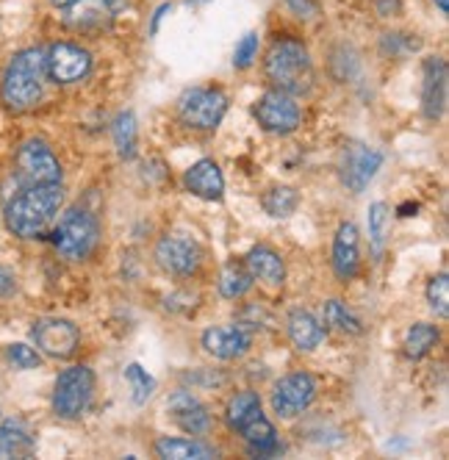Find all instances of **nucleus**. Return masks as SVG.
Returning a JSON list of instances; mask_svg holds the SVG:
<instances>
[{
  "label": "nucleus",
  "instance_id": "obj_14",
  "mask_svg": "<svg viewBox=\"0 0 449 460\" xmlns=\"http://www.w3.org/2000/svg\"><path fill=\"white\" fill-rule=\"evenodd\" d=\"M200 258H203V252H200L198 242L189 236H180V234H167L155 244L158 267L170 275H178V278L195 275L200 267Z\"/></svg>",
  "mask_w": 449,
  "mask_h": 460
},
{
  "label": "nucleus",
  "instance_id": "obj_21",
  "mask_svg": "<svg viewBox=\"0 0 449 460\" xmlns=\"http://www.w3.org/2000/svg\"><path fill=\"white\" fill-rule=\"evenodd\" d=\"M37 449L34 430L22 419L0 421V460L9 457H31Z\"/></svg>",
  "mask_w": 449,
  "mask_h": 460
},
{
  "label": "nucleus",
  "instance_id": "obj_3",
  "mask_svg": "<svg viewBox=\"0 0 449 460\" xmlns=\"http://www.w3.org/2000/svg\"><path fill=\"white\" fill-rule=\"evenodd\" d=\"M267 78L275 89L305 94L313 86V64L308 48L297 40H277L267 53Z\"/></svg>",
  "mask_w": 449,
  "mask_h": 460
},
{
  "label": "nucleus",
  "instance_id": "obj_25",
  "mask_svg": "<svg viewBox=\"0 0 449 460\" xmlns=\"http://www.w3.org/2000/svg\"><path fill=\"white\" fill-rule=\"evenodd\" d=\"M111 137H114V147L119 153V158L131 161L136 155V142H139V125L134 111H122L117 114L114 125H111Z\"/></svg>",
  "mask_w": 449,
  "mask_h": 460
},
{
  "label": "nucleus",
  "instance_id": "obj_19",
  "mask_svg": "<svg viewBox=\"0 0 449 460\" xmlns=\"http://www.w3.org/2000/svg\"><path fill=\"white\" fill-rule=\"evenodd\" d=\"M183 183L186 189L200 197V200H222L224 194V178H222V170L219 164L211 161V158H200L198 164H191L183 175Z\"/></svg>",
  "mask_w": 449,
  "mask_h": 460
},
{
  "label": "nucleus",
  "instance_id": "obj_31",
  "mask_svg": "<svg viewBox=\"0 0 449 460\" xmlns=\"http://www.w3.org/2000/svg\"><path fill=\"white\" fill-rule=\"evenodd\" d=\"M427 303H430V308L441 316V319H446L449 316V275L446 272H441V275H436L430 283H427Z\"/></svg>",
  "mask_w": 449,
  "mask_h": 460
},
{
  "label": "nucleus",
  "instance_id": "obj_29",
  "mask_svg": "<svg viewBox=\"0 0 449 460\" xmlns=\"http://www.w3.org/2000/svg\"><path fill=\"white\" fill-rule=\"evenodd\" d=\"M325 324L333 327V331H339V333H344V336H361L364 333L361 319L352 314L341 300H328L325 303Z\"/></svg>",
  "mask_w": 449,
  "mask_h": 460
},
{
  "label": "nucleus",
  "instance_id": "obj_39",
  "mask_svg": "<svg viewBox=\"0 0 449 460\" xmlns=\"http://www.w3.org/2000/svg\"><path fill=\"white\" fill-rule=\"evenodd\" d=\"M433 4H438L441 14H446V12H449V0H433Z\"/></svg>",
  "mask_w": 449,
  "mask_h": 460
},
{
  "label": "nucleus",
  "instance_id": "obj_7",
  "mask_svg": "<svg viewBox=\"0 0 449 460\" xmlns=\"http://www.w3.org/2000/svg\"><path fill=\"white\" fill-rule=\"evenodd\" d=\"M17 181L22 186H48L61 183V164L56 153L42 139H28L17 150Z\"/></svg>",
  "mask_w": 449,
  "mask_h": 460
},
{
  "label": "nucleus",
  "instance_id": "obj_15",
  "mask_svg": "<svg viewBox=\"0 0 449 460\" xmlns=\"http://www.w3.org/2000/svg\"><path fill=\"white\" fill-rule=\"evenodd\" d=\"M170 419L189 436H206L211 430V413L208 408L189 391H175L167 400Z\"/></svg>",
  "mask_w": 449,
  "mask_h": 460
},
{
  "label": "nucleus",
  "instance_id": "obj_4",
  "mask_svg": "<svg viewBox=\"0 0 449 460\" xmlns=\"http://www.w3.org/2000/svg\"><path fill=\"white\" fill-rule=\"evenodd\" d=\"M101 239V227L86 208H70L53 227V247L64 261H86Z\"/></svg>",
  "mask_w": 449,
  "mask_h": 460
},
{
  "label": "nucleus",
  "instance_id": "obj_8",
  "mask_svg": "<svg viewBox=\"0 0 449 460\" xmlns=\"http://www.w3.org/2000/svg\"><path fill=\"white\" fill-rule=\"evenodd\" d=\"M252 114L264 130L277 134V137H286V134H292V130H297L300 119H303L295 94L280 92V89H269L267 94H261L259 103L252 106Z\"/></svg>",
  "mask_w": 449,
  "mask_h": 460
},
{
  "label": "nucleus",
  "instance_id": "obj_6",
  "mask_svg": "<svg viewBox=\"0 0 449 460\" xmlns=\"http://www.w3.org/2000/svg\"><path fill=\"white\" fill-rule=\"evenodd\" d=\"M94 375L89 367H70L64 369L53 388V413L58 419H78L92 400Z\"/></svg>",
  "mask_w": 449,
  "mask_h": 460
},
{
  "label": "nucleus",
  "instance_id": "obj_26",
  "mask_svg": "<svg viewBox=\"0 0 449 460\" xmlns=\"http://www.w3.org/2000/svg\"><path fill=\"white\" fill-rule=\"evenodd\" d=\"M441 341V333L436 324H427V322H416L410 331L405 333V355L419 360L425 355H430Z\"/></svg>",
  "mask_w": 449,
  "mask_h": 460
},
{
  "label": "nucleus",
  "instance_id": "obj_20",
  "mask_svg": "<svg viewBox=\"0 0 449 460\" xmlns=\"http://www.w3.org/2000/svg\"><path fill=\"white\" fill-rule=\"evenodd\" d=\"M244 267L247 272L252 275V280H261L264 286H283L286 280V264H283V258L267 247V244H259V247H252L244 258Z\"/></svg>",
  "mask_w": 449,
  "mask_h": 460
},
{
  "label": "nucleus",
  "instance_id": "obj_33",
  "mask_svg": "<svg viewBox=\"0 0 449 460\" xmlns=\"http://www.w3.org/2000/svg\"><path fill=\"white\" fill-rule=\"evenodd\" d=\"M6 360L14 367V369H40L42 364V358L34 347H28V344H9L6 349Z\"/></svg>",
  "mask_w": 449,
  "mask_h": 460
},
{
  "label": "nucleus",
  "instance_id": "obj_35",
  "mask_svg": "<svg viewBox=\"0 0 449 460\" xmlns=\"http://www.w3.org/2000/svg\"><path fill=\"white\" fill-rule=\"evenodd\" d=\"M383 50L392 56H405V53L419 50V40H413L410 34H386L383 37Z\"/></svg>",
  "mask_w": 449,
  "mask_h": 460
},
{
  "label": "nucleus",
  "instance_id": "obj_5",
  "mask_svg": "<svg viewBox=\"0 0 449 460\" xmlns=\"http://www.w3.org/2000/svg\"><path fill=\"white\" fill-rule=\"evenodd\" d=\"M224 111H228V94L214 86L186 89L178 101L180 122L198 130H214L222 122Z\"/></svg>",
  "mask_w": 449,
  "mask_h": 460
},
{
  "label": "nucleus",
  "instance_id": "obj_22",
  "mask_svg": "<svg viewBox=\"0 0 449 460\" xmlns=\"http://www.w3.org/2000/svg\"><path fill=\"white\" fill-rule=\"evenodd\" d=\"M286 331H288L292 344L303 352H311L325 341V327L319 324V319L311 311H303V308H295L292 314H288Z\"/></svg>",
  "mask_w": 449,
  "mask_h": 460
},
{
  "label": "nucleus",
  "instance_id": "obj_17",
  "mask_svg": "<svg viewBox=\"0 0 449 460\" xmlns=\"http://www.w3.org/2000/svg\"><path fill=\"white\" fill-rule=\"evenodd\" d=\"M425 84H422V111L427 119H441L446 109V61L441 56L425 58L422 67Z\"/></svg>",
  "mask_w": 449,
  "mask_h": 460
},
{
  "label": "nucleus",
  "instance_id": "obj_10",
  "mask_svg": "<svg viewBox=\"0 0 449 460\" xmlns=\"http://www.w3.org/2000/svg\"><path fill=\"white\" fill-rule=\"evenodd\" d=\"M45 70L53 84H78L92 73V56L73 42H56L45 50Z\"/></svg>",
  "mask_w": 449,
  "mask_h": 460
},
{
  "label": "nucleus",
  "instance_id": "obj_2",
  "mask_svg": "<svg viewBox=\"0 0 449 460\" xmlns=\"http://www.w3.org/2000/svg\"><path fill=\"white\" fill-rule=\"evenodd\" d=\"M45 50L28 48L12 56L9 67L0 78V97H4L6 109L12 111H28L34 109L45 94Z\"/></svg>",
  "mask_w": 449,
  "mask_h": 460
},
{
  "label": "nucleus",
  "instance_id": "obj_27",
  "mask_svg": "<svg viewBox=\"0 0 449 460\" xmlns=\"http://www.w3.org/2000/svg\"><path fill=\"white\" fill-rule=\"evenodd\" d=\"M252 275L247 272L244 264H236V261H231V264H224V270L219 272V294L224 300H239L244 297V294L252 288Z\"/></svg>",
  "mask_w": 449,
  "mask_h": 460
},
{
  "label": "nucleus",
  "instance_id": "obj_9",
  "mask_svg": "<svg viewBox=\"0 0 449 460\" xmlns=\"http://www.w3.org/2000/svg\"><path fill=\"white\" fill-rule=\"evenodd\" d=\"M31 339H34L37 349H42L45 355L58 358V360L73 358L81 344L78 327L70 319H58V316L34 322V327H31Z\"/></svg>",
  "mask_w": 449,
  "mask_h": 460
},
{
  "label": "nucleus",
  "instance_id": "obj_28",
  "mask_svg": "<svg viewBox=\"0 0 449 460\" xmlns=\"http://www.w3.org/2000/svg\"><path fill=\"white\" fill-rule=\"evenodd\" d=\"M261 206L269 217L283 219V217H292L300 206V194L292 186H272L264 197H261Z\"/></svg>",
  "mask_w": 449,
  "mask_h": 460
},
{
  "label": "nucleus",
  "instance_id": "obj_1",
  "mask_svg": "<svg viewBox=\"0 0 449 460\" xmlns=\"http://www.w3.org/2000/svg\"><path fill=\"white\" fill-rule=\"evenodd\" d=\"M64 206L61 183L48 186H25L17 197L6 203V227L20 239H37L48 234Z\"/></svg>",
  "mask_w": 449,
  "mask_h": 460
},
{
  "label": "nucleus",
  "instance_id": "obj_13",
  "mask_svg": "<svg viewBox=\"0 0 449 460\" xmlns=\"http://www.w3.org/2000/svg\"><path fill=\"white\" fill-rule=\"evenodd\" d=\"M316 400V380L308 372H295L277 380L272 391V411L280 419H295L308 411Z\"/></svg>",
  "mask_w": 449,
  "mask_h": 460
},
{
  "label": "nucleus",
  "instance_id": "obj_30",
  "mask_svg": "<svg viewBox=\"0 0 449 460\" xmlns=\"http://www.w3.org/2000/svg\"><path fill=\"white\" fill-rule=\"evenodd\" d=\"M366 222H369V239L374 247V255H383L386 250V230H389V206L386 203H372L366 211Z\"/></svg>",
  "mask_w": 449,
  "mask_h": 460
},
{
  "label": "nucleus",
  "instance_id": "obj_12",
  "mask_svg": "<svg viewBox=\"0 0 449 460\" xmlns=\"http://www.w3.org/2000/svg\"><path fill=\"white\" fill-rule=\"evenodd\" d=\"M383 167V153L364 145V142H349L341 153V181L352 194L366 191V186L374 181L377 170Z\"/></svg>",
  "mask_w": 449,
  "mask_h": 460
},
{
  "label": "nucleus",
  "instance_id": "obj_23",
  "mask_svg": "<svg viewBox=\"0 0 449 460\" xmlns=\"http://www.w3.org/2000/svg\"><path fill=\"white\" fill-rule=\"evenodd\" d=\"M155 455L164 460H211L219 452L198 438H158L155 441Z\"/></svg>",
  "mask_w": 449,
  "mask_h": 460
},
{
  "label": "nucleus",
  "instance_id": "obj_38",
  "mask_svg": "<svg viewBox=\"0 0 449 460\" xmlns=\"http://www.w3.org/2000/svg\"><path fill=\"white\" fill-rule=\"evenodd\" d=\"M50 4H53V6H56L58 12H61V9H67L70 4H75V0H50Z\"/></svg>",
  "mask_w": 449,
  "mask_h": 460
},
{
  "label": "nucleus",
  "instance_id": "obj_32",
  "mask_svg": "<svg viewBox=\"0 0 449 460\" xmlns=\"http://www.w3.org/2000/svg\"><path fill=\"white\" fill-rule=\"evenodd\" d=\"M125 380L131 383V391H134V402L142 405L153 397V391H155V380L139 367V364H131L125 369Z\"/></svg>",
  "mask_w": 449,
  "mask_h": 460
},
{
  "label": "nucleus",
  "instance_id": "obj_24",
  "mask_svg": "<svg viewBox=\"0 0 449 460\" xmlns=\"http://www.w3.org/2000/svg\"><path fill=\"white\" fill-rule=\"evenodd\" d=\"M259 413H264L261 411V397L255 391H239V394H233L231 397V402H228V408H224V421H228V427L231 430H242V427L250 421V419H255Z\"/></svg>",
  "mask_w": 449,
  "mask_h": 460
},
{
  "label": "nucleus",
  "instance_id": "obj_37",
  "mask_svg": "<svg viewBox=\"0 0 449 460\" xmlns=\"http://www.w3.org/2000/svg\"><path fill=\"white\" fill-rule=\"evenodd\" d=\"M288 6H292L300 17H311L316 14V0H286Z\"/></svg>",
  "mask_w": 449,
  "mask_h": 460
},
{
  "label": "nucleus",
  "instance_id": "obj_36",
  "mask_svg": "<svg viewBox=\"0 0 449 460\" xmlns=\"http://www.w3.org/2000/svg\"><path fill=\"white\" fill-rule=\"evenodd\" d=\"M14 286H17V280L12 275V270L0 267V297H9V294L14 291Z\"/></svg>",
  "mask_w": 449,
  "mask_h": 460
},
{
  "label": "nucleus",
  "instance_id": "obj_34",
  "mask_svg": "<svg viewBox=\"0 0 449 460\" xmlns=\"http://www.w3.org/2000/svg\"><path fill=\"white\" fill-rule=\"evenodd\" d=\"M255 56H259V34H244L236 45V53H233V67L247 70L255 61Z\"/></svg>",
  "mask_w": 449,
  "mask_h": 460
},
{
  "label": "nucleus",
  "instance_id": "obj_11",
  "mask_svg": "<svg viewBox=\"0 0 449 460\" xmlns=\"http://www.w3.org/2000/svg\"><path fill=\"white\" fill-rule=\"evenodd\" d=\"M125 9V0H75L67 9H61V20L78 34H101L114 17Z\"/></svg>",
  "mask_w": 449,
  "mask_h": 460
},
{
  "label": "nucleus",
  "instance_id": "obj_18",
  "mask_svg": "<svg viewBox=\"0 0 449 460\" xmlns=\"http://www.w3.org/2000/svg\"><path fill=\"white\" fill-rule=\"evenodd\" d=\"M250 333L239 324H222V327H211V331L203 333V347L208 355L219 358V360H236L250 349Z\"/></svg>",
  "mask_w": 449,
  "mask_h": 460
},
{
  "label": "nucleus",
  "instance_id": "obj_16",
  "mask_svg": "<svg viewBox=\"0 0 449 460\" xmlns=\"http://www.w3.org/2000/svg\"><path fill=\"white\" fill-rule=\"evenodd\" d=\"M361 267V239L356 222H341L333 239V272L341 283H349Z\"/></svg>",
  "mask_w": 449,
  "mask_h": 460
}]
</instances>
